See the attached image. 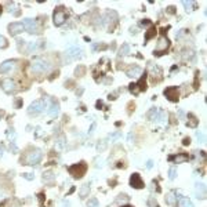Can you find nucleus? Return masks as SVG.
<instances>
[{"label": "nucleus", "mask_w": 207, "mask_h": 207, "mask_svg": "<svg viewBox=\"0 0 207 207\" xmlns=\"http://www.w3.org/2000/svg\"><path fill=\"white\" fill-rule=\"evenodd\" d=\"M22 30H25L22 22H13V24L9 25V33L11 35V36H17V35L21 33Z\"/></svg>", "instance_id": "12"}, {"label": "nucleus", "mask_w": 207, "mask_h": 207, "mask_svg": "<svg viewBox=\"0 0 207 207\" xmlns=\"http://www.w3.org/2000/svg\"><path fill=\"white\" fill-rule=\"evenodd\" d=\"M95 166H97V167H102V166H104V160H102V159L101 160H97V164Z\"/></svg>", "instance_id": "48"}, {"label": "nucleus", "mask_w": 207, "mask_h": 207, "mask_svg": "<svg viewBox=\"0 0 207 207\" xmlns=\"http://www.w3.org/2000/svg\"><path fill=\"white\" fill-rule=\"evenodd\" d=\"M105 149H106V140H101L97 144V151L98 152H104Z\"/></svg>", "instance_id": "31"}, {"label": "nucleus", "mask_w": 207, "mask_h": 207, "mask_svg": "<svg viewBox=\"0 0 207 207\" xmlns=\"http://www.w3.org/2000/svg\"><path fill=\"white\" fill-rule=\"evenodd\" d=\"M50 69V63L42 58H36L30 62V71L33 73H46Z\"/></svg>", "instance_id": "3"}, {"label": "nucleus", "mask_w": 207, "mask_h": 207, "mask_svg": "<svg viewBox=\"0 0 207 207\" xmlns=\"http://www.w3.org/2000/svg\"><path fill=\"white\" fill-rule=\"evenodd\" d=\"M188 127H192V128H196L199 124V119L195 116L193 113H188V122H186Z\"/></svg>", "instance_id": "20"}, {"label": "nucleus", "mask_w": 207, "mask_h": 207, "mask_svg": "<svg viewBox=\"0 0 207 207\" xmlns=\"http://www.w3.org/2000/svg\"><path fill=\"white\" fill-rule=\"evenodd\" d=\"M24 28H25L29 33H32V35H38L40 30H39V26H38V22H36V19H32V18H25L24 19Z\"/></svg>", "instance_id": "7"}, {"label": "nucleus", "mask_w": 207, "mask_h": 207, "mask_svg": "<svg viewBox=\"0 0 207 207\" xmlns=\"http://www.w3.org/2000/svg\"><path fill=\"white\" fill-rule=\"evenodd\" d=\"M75 73H76V76H83V75L86 73V66H83V65H79V66L76 68Z\"/></svg>", "instance_id": "33"}, {"label": "nucleus", "mask_w": 207, "mask_h": 207, "mask_svg": "<svg viewBox=\"0 0 207 207\" xmlns=\"http://www.w3.org/2000/svg\"><path fill=\"white\" fill-rule=\"evenodd\" d=\"M141 24H142V25H151V22L149 21H142Z\"/></svg>", "instance_id": "52"}, {"label": "nucleus", "mask_w": 207, "mask_h": 207, "mask_svg": "<svg viewBox=\"0 0 207 207\" xmlns=\"http://www.w3.org/2000/svg\"><path fill=\"white\" fill-rule=\"evenodd\" d=\"M178 200V195L174 192V190H171V192H169V193L166 195V203L167 204H170V206H173V204H175Z\"/></svg>", "instance_id": "19"}, {"label": "nucleus", "mask_w": 207, "mask_h": 207, "mask_svg": "<svg viewBox=\"0 0 207 207\" xmlns=\"http://www.w3.org/2000/svg\"><path fill=\"white\" fill-rule=\"evenodd\" d=\"M146 77H148V75H146V72H144V75L141 76V79L137 83H131L130 87H128V90H130V93H133L134 95H137V94L142 93V91H146Z\"/></svg>", "instance_id": "4"}, {"label": "nucleus", "mask_w": 207, "mask_h": 207, "mask_svg": "<svg viewBox=\"0 0 207 207\" xmlns=\"http://www.w3.org/2000/svg\"><path fill=\"white\" fill-rule=\"evenodd\" d=\"M175 177H177V169H175V167H171V169L169 170V178L173 181Z\"/></svg>", "instance_id": "35"}, {"label": "nucleus", "mask_w": 207, "mask_h": 207, "mask_svg": "<svg viewBox=\"0 0 207 207\" xmlns=\"http://www.w3.org/2000/svg\"><path fill=\"white\" fill-rule=\"evenodd\" d=\"M178 206L180 207H193V204H192V202H190L188 198H178Z\"/></svg>", "instance_id": "23"}, {"label": "nucleus", "mask_w": 207, "mask_h": 207, "mask_svg": "<svg viewBox=\"0 0 207 207\" xmlns=\"http://www.w3.org/2000/svg\"><path fill=\"white\" fill-rule=\"evenodd\" d=\"M21 105H22V100H17L15 101V108H19Z\"/></svg>", "instance_id": "47"}, {"label": "nucleus", "mask_w": 207, "mask_h": 207, "mask_svg": "<svg viewBox=\"0 0 207 207\" xmlns=\"http://www.w3.org/2000/svg\"><path fill=\"white\" fill-rule=\"evenodd\" d=\"M128 54H130V46L124 43V44L119 48V57H124V55H128Z\"/></svg>", "instance_id": "25"}, {"label": "nucleus", "mask_w": 207, "mask_h": 207, "mask_svg": "<svg viewBox=\"0 0 207 207\" xmlns=\"http://www.w3.org/2000/svg\"><path fill=\"white\" fill-rule=\"evenodd\" d=\"M10 151H11L13 153H18V146L15 145V142H14V141H11V142H10Z\"/></svg>", "instance_id": "40"}, {"label": "nucleus", "mask_w": 207, "mask_h": 207, "mask_svg": "<svg viewBox=\"0 0 207 207\" xmlns=\"http://www.w3.org/2000/svg\"><path fill=\"white\" fill-rule=\"evenodd\" d=\"M42 178H43V181L44 182H51L55 178V174L53 173V171H46V173L43 174Z\"/></svg>", "instance_id": "26"}, {"label": "nucleus", "mask_w": 207, "mask_h": 207, "mask_svg": "<svg viewBox=\"0 0 207 207\" xmlns=\"http://www.w3.org/2000/svg\"><path fill=\"white\" fill-rule=\"evenodd\" d=\"M123 207H133V206H123Z\"/></svg>", "instance_id": "54"}, {"label": "nucleus", "mask_w": 207, "mask_h": 207, "mask_svg": "<svg viewBox=\"0 0 207 207\" xmlns=\"http://www.w3.org/2000/svg\"><path fill=\"white\" fill-rule=\"evenodd\" d=\"M148 204L151 207H159V204H157V202L155 200V198H153V196H151V198L148 199Z\"/></svg>", "instance_id": "39"}, {"label": "nucleus", "mask_w": 207, "mask_h": 207, "mask_svg": "<svg viewBox=\"0 0 207 207\" xmlns=\"http://www.w3.org/2000/svg\"><path fill=\"white\" fill-rule=\"evenodd\" d=\"M119 138H122V133H120V131H116V133H112V134H110V140L112 141H116V140H119Z\"/></svg>", "instance_id": "37"}, {"label": "nucleus", "mask_w": 207, "mask_h": 207, "mask_svg": "<svg viewBox=\"0 0 207 207\" xmlns=\"http://www.w3.org/2000/svg\"><path fill=\"white\" fill-rule=\"evenodd\" d=\"M94 131H95V123H93L91 124V127H90V131H89V135H93Z\"/></svg>", "instance_id": "43"}, {"label": "nucleus", "mask_w": 207, "mask_h": 207, "mask_svg": "<svg viewBox=\"0 0 207 207\" xmlns=\"http://www.w3.org/2000/svg\"><path fill=\"white\" fill-rule=\"evenodd\" d=\"M63 206H65V207H71V204H69V202H63Z\"/></svg>", "instance_id": "53"}, {"label": "nucleus", "mask_w": 207, "mask_h": 207, "mask_svg": "<svg viewBox=\"0 0 207 207\" xmlns=\"http://www.w3.org/2000/svg\"><path fill=\"white\" fill-rule=\"evenodd\" d=\"M188 159H189V156H188L186 153H177L175 156H170L169 157V160L174 162V163H185Z\"/></svg>", "instance_id": "17"}, {"label": "nucleus", "mask_w": 207, "mask_h": 207, "mask_svg": "<svg viewBox=\"0 0 207 207\" xmlns=\"http://www.w3.org/2000/svg\"><path fill=\"white\" fill-rule=\"evenodd\" d=\"M42 151L38 148L35 149H30L29 152H26L25 157H24V164H29V166H33V164H38L39 162L42 160ZM22 162V159H21Z\"/></svg>", "instance_id": "1"}, {"label": "nucleus", "mask_w": 207, "mask_h": 207, "mask_svg": "<svg viewBox=\"0 0 207 207\" xmlns=\"http://www.w3.org/2000/svg\"><path fill=\"white\" fill-rule=\"evenodd\" d=\"M196 193H198V198L204 199V184H198V186H196Z\"/></svg>", "instance_id": "27"}, {"label": "nucleus", "mask_w": 207, "mask_h": 207, "mask_svg": "<svg viewBox=\"0 0 207 207\" xmlns=\"http://www.w3.org/2000/svg\"><path fill=\"white\" fill-rule=\"evenodd\" d=\"M59 113V104L55 100H51V105L48 108V116L51 118H57Z\"/></svg>", "instance_id": "16"}, {"label": "nucleus", "mask_w": 207, "mask_h": 207, "mask_svg": "<svg viewBox=\"0 0 207 207\" xmlns=\"http://www.w3.org/2000/svg\"><path fill=\"white\" fill-rule=\"evenodd\" d=\"M167 13L169 14H175V7H173V6L167 7Z\"/></svg>", "instance_id": "42"}, {"label": "nucleus", "mask_w": 207, "mask_h": 207, "mask_svg": "<svg viewBox=\"0 0 207 207\" xmlns=\"http://www.w3.org/2000/svg\"><path fill=\"white\" fill-rule=\"evenodd\" d=\"M164 95L167 97V100L171 102H177L178 100H180V90L177 89V87H167V89L164 90Z\"/></svg>", "instance_id": "10"}, {"label": "nucleus", "mask_w": 207, "mask_h": 207, "mask_svg": "<svg viewBox=\"0 0 207 207\" xmlns=\"http://www.w3.org/2000/svg\"><path fill=\"white\" fill-rule=\"evenodd\" d=\"M170 47V42H169V39L166 38V36H160L159 38V42H157L156 44V48H155V54L156 55H162L163 53H166V50Z\"/></svg>", "instance_id": "6"}, {"label": "nucleus", "mask_w": 207, "mask_h": 207, "mask_svg": "<svg viewBox=\"0 0 207 207\" xmlns=\"http://www.w3.org/2000/svg\"><path fill=\"white\" fill-rule=\"evenodd\" d=\"M155 35H156V28L155 26H152L151 29H148V32L145 33V40L148 42V40H151L152 38H155Z\"/></svg>", "instance_id": "28"}, {"label": "nucleus", "mask_w": 207, "mask_h": 207, "mask_svg": "<svg viewBox=\"0 0 207 207\" xmlns=\"http://www.w3.org/2000/svg\"><path fill=\"white\" fill-rule=\"evenodd\" d=\"M22 177L25 178V180H28V181H32L35 178V174H32V173H25V174H22Z\"/></svg>", "instance_id": "41"}, {"label": "nucleus", "mask_w": 207, "mask_h": 207, "mask_svg": "<svg viewBox=\"0 0 207 207\" xmlns=\"http://www.w3.org/2000/svg\"><path fill=\"white\" fill-rule=\"evenodd\" d=\"M72 84H73V82H72V80L65 82V87H68V89H71V87H72Z\"/></svg>", "instance_id": "46"}, {"label": "nucleus", "mask_w": 207, "mask_h": 207, "mask_svg": "<svg viewBox=\"0 0 207 207\" xmlns=\"http://www.w3.org/2000/svg\"><path fill=\"white\" fill-rule=\"evenodd\" d=\"M126 75L128 77H138L142 75V69H141L138 65H133L126 71Z\"/></svg>", "instance_id": "14"}, {"label": "nucleus", "mask_w": 207, "mask_h": 207, "mask_svg": "<svg viewBox=\"0 0 207 207\" xmlns=\"http://www.w3.org/2000/svg\"><path fill=\"white\" fill-rule=\"evenodd\" d=\"M130 185L133 186V188H135V189H142L145 186V184H144V181H142V178H141L140 174L134 173L130 177Z\"/></svg>", "instance_id": "11"}, {"label": "nucleus", "mask_w": 207, "mask_h": 207, "mask_svg": "<svg viewBox=\"0 0 207 207\" xmlns=\"http://www.w3.org/2000/svg\"><path fill=\"white\" fill-rule=\"evenodd\" d=\"M159 112H160V110L157 109V108H152V109L146 113V118H148L151 122H157V119H159Z\"/></svg>", "instance_id": "21"}, {"label": "nucleus", "mask_w": 207, "mask_h": 207, "mask_svg": "<svg viewBox=\"0 0 207 207\" xmlns=\"http://www.w3.org/2000/svg\"><path fill=\"white\" fill-rule=\"evenodd\" d=\"M87 207H100V203L95 198H91L87 200Z\"/></svg>", "instance_id": "32"}, {"label": "nucleus", "mask_w": 207, "mask_h": 207, "mask_svg": "<svg viewBox=\"0 0 207 207\" xmlns=\"http://www.w3.org/2000/svg\"><path fill=\"white\" fill-rule=\"evenodd\" d=\"M15 63H17V61H15V59H7V61H4V62L0 65V72L6 73V72L13 71L14 68H15Z\"/></svg>", "instance_id": "13"}, {"label": "nucleus", "mask_w": 207, "mask_h": 207, "mask_svg": "<svg viewBox=\"0 0 207 207\" xmlns=\"http://www.w3.org/2000/svg\"><path fill=\"white\" fill-rule=\"evenodd\" d=\"M44 106H46V101H44V100H36V101H33L29 105V108H28V113L36 116V115L42 113L43 110H44Z\"/></svg>", "instance_id": "5"}, {"label": "nucleus", "mask_w": 207, "mask_h": 207, "mask_svg": "<svg viewBox=\"0 0 207 207\" xmlns=\"http://www.w3.org/2000/svg\"><path fill=\"white\" fill-rule=\"evenodd\" d=\"M152 167H153V162L152 160H148V162H146V169L151 170Z\"/></svg>", "instance_id": "45"}, {"label": "nucleus", "mask_w": 207, "mask_h": 207, "mask_svg": "<svg viewBox=\"0 0 207 207\" xmlns=\"http://www.w3.org/2000/svg\"><path fill=\"white\" fill-rule=\"evenodd\" d=\"M178 116H180L181 119H184V110L182 109H178Z\"/></svg>", "instance_id": "50"}, {"label": "nucleus", "mask_w": 207, "mask_h": 207, "mask_svg": "<svg viewBox=\"0 0 207 207\" xmlns=\"http://www.w3.org/2000/svg\"><path fill=\"white\" fill-rule=\"evenodd\" d=\"M182 144H184V145H189L190 144V138H189V137H185L184 141H182Z\"/></svg>", "instance_id": "44"}, {"label": "nucleus", "mask_w": 207, "mask_h": 207, "mask_svg": "<svg viewBox=\"0 0 207 207\" xmlns=\"http://www.w3.org/2000/svg\"><path fill=\"white\" fill-rule=\"evenodd\" d=\"M90 193V184H84V185L80 188V192H79V195H80V198L82 199H84L87 198Z\"/></svg>", "instance_id": "24"}, {"label": "nucleus", "mask_w": 207, "mask_h": 207, "mask_svg": "<svg viewBox=\"0 0 207 207\" xmlns=\"http://www.w3.org/2000/svg\"><path fill=\"white\" fill-rule=\"evenodd\" d=\"M55 146L58 149L65 148V146H66V137H65V135H59L58 138H57V141H55Z\"/></svg>", "instance_id": "22"}, {"label": "nucleus", "mask_w": 207, "mask_h": 207, "mask_svg": "<svg viewBox=\"0 0 207 207\" xmlns=\"http://www.w3.org/2000/svg\"><path fill=\"white\" fill-rule=\"evenodd\" d=\"M66 21V14L61 7L58 10H55L54 14H53V22H54L55 26H61L63 22Z\"/></svg>", "instance_id": "9"}, {"label": "nucleus", "mask_w": 207, "mask_h": 207, "mask_svg": "<svg viewBox=\"0 0 207 207\" xmlns=\"http://www.w3.org/2000/svg\"><path fill=\"white\" fill-rule=\"evenodd\" d=\"M196 137H198V140H199V142H200V144H204V142H206V138H204V134H203L202 131L200 130H198L196 131Z\"/></svg>", "instance_id": "34"}, {"label": "nucleus", "mask_w": 207, "mask_h": 207, "mask_svg": "<svg viewBox=\"0 0 207 207\" xmlns=\"http://www.w3.org/2000/svg\"><path fill=\"white\" fill-rule=\"evenodd\" d=\"M0 13H1V7H0Z\"/></svg>", "instance_id": "55"}, {"label": "nucleus", "mask_w": 207, "mask_h": 207, "mask_svg": "<svg viewBox=\"0 0 207 207\" xmlns=\"http://www.w3.org/2000/svg\"><path fill=\"white\" fill-rule=\"evenodd\" d=\"M3 155H4V146H3V145H0V157L3 156Z\"/></svg>", "instance_id": "49"}, {"label": "nucleus", "mask_w": 207, "mask_h": 207, "mask_svg": "<svg viewBox=\"0 0 207 207\" xmlns=\"http://www.w3.org/2000/svg\"><path fill=\"white\" fill-rule=\"evenodd\" d=\"M101 106H102V101H98V102H97V108H98V109H100Z\"/></svg>", "instance_id": "51"}, {"label": "nucleus", "mask_w": 207, "mask_h": 207, "mask_svg": "<svg viewBox=\"0 0 207 207\" xmlns=\"http://www.w3.org/2000/svg\"><path fill=\"white\" fill-rule=\"evenodd\" d=\"M0 86H1V89H3V91L7 94H11L14 93L15 90H17V84H15V82L11 80L10 77H7V79H3V80L0 82Z\"/></svg>", "instance_id": "8"}, {"label": "nucleus", "mask_w": 207, "mask_h": 207, "mask_svg": "<svg viewBox=\"0 0 207 207\" xmlns=\"http://www.w3.org/2000/svg\"><path fill=\"white\" fill-rule=\"evenodd\" d=\"M182 4H184V7H185L186 11H192V10L195 9V3L193 1H186V0H182Z\"/></svg>", "instance_id": "29"}, {"label": "nucleus", "mask_w": 207, "mask_h": 207, "mask_svg": "<svg viewBox=\"0 0 207 207\" xmlns=\"http://www.w3.org/2000/svg\"><path fill=\"white\" fill-rule=\"evenodd\" d=\"M149 71H151V75L153 76V79H155V76H157V80L162 79V69L157 66V65L151 63V65H149Z\"/></svg>", "instance_id": "18"}, {"label": "nucleus", "mask_w": 207, "mask_h": 207, "mask_svg": "<svg viewBox=\"0 0 207 207\" xmlns=\"http://www.w3.org/2000/svg\"><path fill=\"white\" fill-rule=\"evenodd\" d=\"M66 55H69V58H80L82 57V48L77 46H73V47H69L66 50Z\"/></svg>", "instance_id": "15"}, {"label": "nucleus", "mask_w": 207, "mask_h": 207, "mask_svg": "<svg viewBox=\"0 0 207 207\" xmlns=\"http://www.w3.org/2000/svg\"><path fill=\"white\" fill-rule=\"evenodd\" d=\"M68 171H69V174H71L73 178L80 180V178L86 174V171H87V166H86L84 162H80V163L69 166V167H68Z\"/></svg>", "instance_id": "2"}, {"label": "nucleus", "mask_w": 207, "mask_h": 207, "mask_svg": "<svg viewBox=\"0 0 207 207\" xmlns=\"http://www.w3.org/2000/svg\"><path fill=\"white\" fill-rule=\"evenodd\" d=\"M7 137H9L10 142L14 141V138H15V131H14L13 128H9V130H7Z\"/></svg>", "instance_id": "36"}, {"label": "nucleus", "mask_w": 207, "mask_h": 207, "mask_svg": "<svg viewBox=\"0 0 207 207\" xmlns=\"http://www.w3.org/2000/svg\"><path fill=\"white\" fill-rule=\"evenodd\" d=\"M193 55H195V53L192 50H184V53H182V59H192L193 58Z\"/></svg>", "instance_id": "30"}, {"label": "nucleus", "mask_w": 207, "mask_h": 207, "mask_svg": "<svg viewBox=\"0 0 207 207\" xmlns=\"http://www.w3.org/2000/svg\"><path fill=\"white\" fill-rule=\"evenodd\" d=\"M7 44H9V43H7V40H6L4 36H0V50H1V48H6Z\"/></svg>", "instance_id": "38"}]
</instances>
